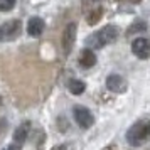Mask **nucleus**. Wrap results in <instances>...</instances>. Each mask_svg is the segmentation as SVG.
<instances>
[{
	"label": "nucleus",
	"instance_id": "1",
	"mask_svg": "<svg viewBox=\"0 0 150 150\" xmlns=\"http://www.w3.org/2000/svg\"><path fill=\"white\" fill-rule=\"evenodd\" d=\"M150 138V122L149 120H140L133 123L127 132V142L132 147H140Z\"/></svg>",
	"mask_w": 150,
	"mask_h": 150
},
{
	"label": "nucleus",
	"instance_id": "2",
	"mask_svg": "<svg viewBox=\"0 0 150 150\" xmlns=\"http://www.w3.org/2000/svg\"><path fill=\"white\" fill-rule=\"evenodd\" d=\"M116 37H118V27H115V25H106V27L96 30L95 34H91L86 42H88V46L91 49H101L106 44L113 42Z\"/></svg>",
	"mask_w": 150,
	"mask_h": 150
},
{
	"label": "nucleus",
	"instance_id": "3",
	"mask_svg": "<svg viewBox=\"0 0 150 150\" xmlns=\"http://www.w3.org/2000/svg\"><path fill=\"white\" fill-rule=\"evenodd\" d=\"M22 32V22L21 21H8L0 25V42H8L19 37Z\"/></svg>",
	"mask_w": 150,
	"mask_h": 150
},
{
	"label": "nucleus",
	"instance_id": "4",
	"mask_svg": "<svg viewBox=\"0 0 150 150\" xmlns=\"http://www.w3.org/2000/svg\"><path fill=\"white\" fill-rule=\"evenodd\" d=\"M73 115H74L76 123H78L81 128H89V127L95 123V116H93V113H91L88 108H84V106H74Z\"/></svg>",
	"mask_w": 150,
	"mask_h": 150
},
{
	"label": "nucleus",
	"instance_id": "5",
	"mask_svg": "<svg viewBox=\"0 0 150 150\" xmlns=\"http://www.w3.org/2000/svg\"><path fill=\"white\" fill-rule=\"evenodd\" d=\"M76 32H78V25L74 22L66 25L64 32H62V51H64V54H69L73 51V46H74L76 41Z\"/></svg>",
	"mask_w": 150,
	"mask_h": 150
},
{
	"label": "nucleus",
	"instance_id": "6",
	"mask_svg": "<svg viewBox=\"0 0 150 150\" xmlns=\"http://www.w3.org/2000/svg\"><path fill=\"white\" fill-rule=\"evenodd\" d=\"M132 51L137 57L147 59V57H150V41L145 39V37H137L135 41L132 42Z\"/></svg>",
	"mask_w": 150,
	"mask_h": 150
},
{
	"label": "nucleus",
	"instance_id": "7",
	"mask_svg": "<svg viewBox=\"0 0 150 150\" xmlns=\"http://www.w3.org/2000/svg\"><path fill=\"white\" fill-rule=\"evenodd\" d=\"M106 88L113 93H125L127 91V81L120 74H110L106 78Z\"/></svg>",
	"mask_w": 150,
	"mask_h": 150
},
{
	"label": "nucleus",
	"instance_id": "8",
	"mask_svg": "<svg viewBox=\"0 0 150 150\" xmlns=\"http://www.w3.org/2000/svg\"><path fill=\"white\" fill-rule=\"evenodd\" d=\"M29 130H30V122H22L14 132V143L17 147H22L25 140H27V135H29Z\"/></svg>",
	"mask_w": 150,
	"mask_h": 150
},
{
	"label": "nucleus",
	"instance_id": "9",
	"mask_svg": "<svg viewBox=\"0 0 150 150\" xmlns=\"http://www.w3.org/2000/svg\"><path fill=\"white\" fill-rule=\"evenodd\" d=\"M44 27H46V24L41 17H32L27 22V34L32 37H41L44 32Z\"/></svg>",
	"mask_w": 150,
	"mask_h": 150
},
{
	"label": "nucleus",
	"instance_id": "10",
	"mask_svg": "<svg viewBox=\"0 0 150 150\" xmlns=\"http://www.w3.org/2000/svg\"><path fill=\"white\" fill-rule=\"evenodd\" d=\"M79 64L83 68H93L96 64V54L93 52V49H83L81 56H79Z\"/></svg>",
	"mask_w": 150,
	"mask_h": 150
},
{
	"label": "nucleus",
	"instance_id": "11",
	"mask_svg": "<svg viewBox=\"0 0 150 150\" xmlns=\"http://www.w3.org/2000/svg\"><path fill=\"white\" fill-rule=\"evenodd\" d=\"M103 17V7H95L91 8L88 14H86V22H88L89 25H95V24H98L100 22V19Z\"/></svg>",
	"mask_w": 150,
	"mask_h": 150
},
{
	"label": "nucleus",
	"instance_id": "12",
	"mask_svg": "<svg viewBox=\"0 0 150 150\" xmlns=\"http://www.w3.org/2000/svg\"><path fill=\"white\" fill-rule=\"evenodd\" d=\"M68 88H69V91L73 93V95H83L84 93V89H86V84L83 81H79V79H71L69 81V84H68Z\"/></svg>",
	"mask_w": 150,
	"mask_h": 150
},
{
	"label": "nucleus",
	"instance_id": "13",
	"mask_svg": "<svg viewBox=\"0 0 150 150\" xmlns=\"http://www.w3.org/2000/svg\"><path fill=\"white\" fill-rule=\"evenodd\" d=\"M15 7V0H0V12H8Z\"/></svg>",
	"mask_w": 150,
	"mask_h": 150
},
{
	"label": "nucleus",
	"instance_id": "14",
	"mask_svg": "<svg viewBox=\"0 0 150 150\" xmlns=\"http://www.w3.org/2000/svg\"><path fill=\"white\" fill-rule=\"evenodd\" d=\"M145 29H147L145 22H140V24H133V25H132V29H130L127 34H133V32H137V30H145Z\"/></svg>",
	"mask_w": 150,
	"mask_h": 150
},
{
	"label": "nucleus",
	"instance_id": "15",
	"mask_svg": "<svg viewBox=\"0 0 150 150\" xmlns=\"http://www.w3.org/2000/svg\"><path fill=\"white\" fill-rule=\"evenodd\" d=\"M4 150H21V147H17L15 143H12V145H8V147H5Z\"/></svg>",
	"mask_w": 150,
	"mask_h": 150
},
{
	"label": "nucleus",
	"instance_id": "16",
	"mask_svg": "<svg viewBox=\"0 0 150 150\" xmlns=\"http://www.w3.org/2000/svg\"><path fill=\"white\" fill-rule=\"evenodd\" d=\"M118 2H128V4H140L142 0H118Z\"/></svg>",
	"mask_w": 150,
	"mask_h": 150
},
{
	"label": "nucleus",
	"instance_id": "17",
	"mask_svg": "<svg viewBox=\"0 0 150 150\" xmlns=\"http://www.w3.org/2000/svg\"><path fill=\"white\" fill-rule=\"evenodd\" d=\"M101 150H118V149H116V145H108V147H105Z\"/></svg>",
	"mask_w": 150,
	"mask_h": 150
},
{
	"label": "nucleus",
	"instance_id": "18",
	"mask_svg": "<svg viewBox=\"0 0 150 150\" xmlns=\"http://www.w3.org/2000/svg\"><path fill=\"white\" fill-rule=\"evenodd\" d=\"M51 150H66V145H57V147H54V149Z\"/></svg>",
	"mask_w": 150,
	"mask_h": 150
}]
</instances>
